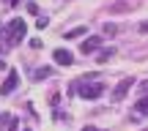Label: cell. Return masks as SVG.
I'll return each mask as SVG.
<instances>
[{"label": "cell", "instance_id": "7", "mask_svg": "<svg viewBox=\"0 0 148 131\" xmlns=\"http://www.w3.org/2000/svg\"><path fill=\"white\" fill-rule=\"evenodd\" d=\"M0 120H3V126H5V131H16V117H0Z\"/></svg>", "mask_w": 148, "mask_h": 131}, {"label": "cell", "instance_id": "8", "mask_svg": "<svg viewBox=\"0 0 148 131\" xmlns=\"http://www.w3.org/2000/svg\"><path fill=\"white\" fill-rule=\"evenodd\" d=\"M134 112H137V115H148V98H140L137 107H134Z\"/></svg>", "mask_w": 148, "mask_h": 131}, {"label": "cell", "instance_id": "14", "mask_svg": "<svg viewBox=\"0 0 148 131\" xmlns=\"http://www.w3.org/2000/svg\"><path fill=\"white\" fill-rule=\"evenodd\" d=\"M140 33H148V22H143V25H140Z\"/></svg>", "mask_w": 148, "mask_h": 131}, {"label": "cell", "instance_id": "16", "mask_svg": "<svg viewBox=\"0 0 148 131\" xmlns=\"http://www.w3.org/2000/svg\"><path fill=\"white\" fill-rule=\"evenodd\" d=\"M5 3H16V0H5Z\"/></svg>", "mask_w": 148, "mask_h": 131}, {"label": "cell", "instance_id": "4", "mask_svg": "<svg viewBox=\"0 0 148 131\" xmlns=\"http://www.w3.org/2000/svg\"><path fill=\"white\" fill-rule=\"evenodd\" d=\"M16 85H19V74H16V71H11L8 77H5L3 88H0V93H3V96H8L11 90H16Z\"/></svg>", "mask_w": 148, "mask_h": 131}, {"label": "cell", "instance_id": "10", "mask_svg": "<svg viewBox=\"0 0 148 131\" xmlns=\"http://www.w3.org/2000/svg\"><path fill=\"white\" fill-rule=\"evenodd\" d=\"M77 36H85V27H77V30H69L66 38H77Z\"/></svg>", "mask_w": 148, "mask_h": 131}, {"label": "cell", "instance_id": "11", "mask_svg": "<svg viewBox=\"0 0 148 131\" xmlns=\"http://www.w3.org/2000/svg\"><path fill=\"white\" fill-rule=\"evenodd\" d=\"M115 30H118L115 25H104V33H107V36H115Z\"/></svg>", "mask_w": 148, "mask_h": 131}, {"label": "cell", "instance_id": "2", "mask_svg": "<svg viewBox=\"0 0 148 131\" xmlns=\"http://www.w3.org/2000/svg\"><path fill=\"white\" fill-rule=\"evenodd\" d=\"M25 38V22L22 19H11V25H5V44L14 47Z\"/></svg>", "mask_w": 148, "mask_h": 131}, {"label": "cell", "instance_id": "3", "mask_svg": "<svg viewBox=\"0 0 148 131\" xmlns=\"http://www.w3.org/2000/svg\"><path fill=\"white\" fill-rule=\"evenodd\" d=\"M132 85H134V79H132V77H126L123 82H118V88L112 90V98H115V101H121L123 96L129 93V88H132Z\"/></svg>", "mask_w": 148, "mask_h": 131}, {"label": "cell", "instance_id": "5", "mask_svg": "<svg viewBox=\"0 0 148 131\" xmlns=\"http://www.w3.org/2000/svg\"><path fill=\"white\" fill-rule=\"evenodd\" d=\"M99 47H101V36H88V38L82 41V47H79V49H82L85 55H90V52H96Z\"/></svg>", "mask_w": 148, "mask_h": 131}, {"label": "cell", "instance_id": "13", "mask_svg": "<svg viewBox=\"0 0 148 131\" xmlns=\"http://www.w3.org/2000/svg\"><path fill=\"white\" fill-rule=\"evenodd\" d=\"M140 93H143V98H148V82L140 85Z\"/></svg>", "mask_w": 148, "mask_h": 131}, {"label": "cell", "instance_id": "1", "mask_svg": "<svg viewBox=\"0 0 148 131\" xmlns=\"http://www.w3.org/2000/svg\"><path fill=\"white\" fill-rule=\"evenodd\" d=\"M71 93L82 96V98H99L104 93V85L101 82H71Z\"/></svg>", "mask_w": 148, "mask_h": 131}, {"label": "cell", "instance_id": "15", "mask_svg": "<svg viewBox=\"0 0 148 131\" xmlns=\"http://www.w3.org/2000/svg\"><path fill=\"white\" fill-rule=\"evenodd\" d=\"M0 68H5V63H3V60H0Z\"/></svg>", "mask_w": 148, "mask_h": 131}, {"label": "cell", "instance_id": "6", "mask_svg": "<svg viewBox=\"0 0 148 131\" xmlns=\"http://www.w3.org/2000/svg\"><path fill=\"white\" fill-rule=\"evenodd\" d=\"M55 63H60V66H71V63H74V55L69 52V49H55Z\"/></svg>", "mask_w": 148, "mask_h": 131}, {"label": "cell", "instance_id": "9", "mask_svg": "<svg viewBox=\"0 0 148 131\" xmlns=\"http://www.w3.org/2000/svg\"><path fill=\"white\" fill-rule=\"evenodd\" d=\"M49 74H52V68H47V66H44V68H38V71L33 74V79H47Z\"/></svg>", "mask_w": 148, "mask_h": 131}, {"label": "cell", "instance_id": "12", "mask_svg": "<svg viewBox=\"0 0 148 131\" xmlns=\"http://www.w3.org/2000/svg\"><path fill=\"white\" fill-rule=\"evenodd\" d=\"M110 58H112V49H104V52L99 55V60H110Z\"/></svg>", "mask_w": 148, "mask_h": 131}]
</instances>
